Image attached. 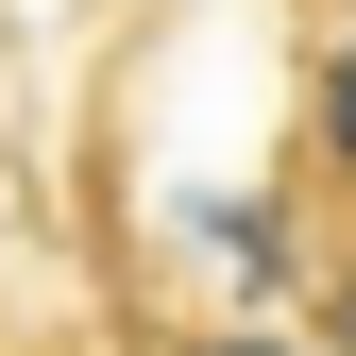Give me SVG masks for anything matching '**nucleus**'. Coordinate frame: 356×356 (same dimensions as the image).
Here are the masks:
<instances>
[{"instance_id": "nucleus-1", "label": "nucleus", "mask_w": 356, "mask_h": 356, "mask_svg": "<svg viewBox=\"0 0 356 356\" xmlns=\"http://www.w3.org/2000/svg\"><path fill=\"white\" fill-rule=\"evenodd\" d=\"M305 136H323V170H356V51H339L323 85H305Z\"/></svg>"}, {"instance_id": "nucleus-2", "label": "nucleus", "mask_w": 356, "mask_h": 356, "mask_svg": "<svg viewBox=\"0 0 356 356\" xmlns=\"http://www.w3.org/2000/svg\"><path fill=\"white\" fill-rule=\"evenodd\" d=\"M323 339L356 356V254H339V272H323Z\"/></svg>"}, {"instance_id": "nucleus-3", "label": "nucleus", "mask_w": 356, "mask_h": 356, "mask_svg": "<svg viewBox=\"0 0 356 356\" xmlns=\"http://www.w3.org/2000/svg\"><path fill=\"white\" fill-rule=\"evenodd\" d=\"M187 356H289V339H187Z\"/></svg>"}]
</instances>
